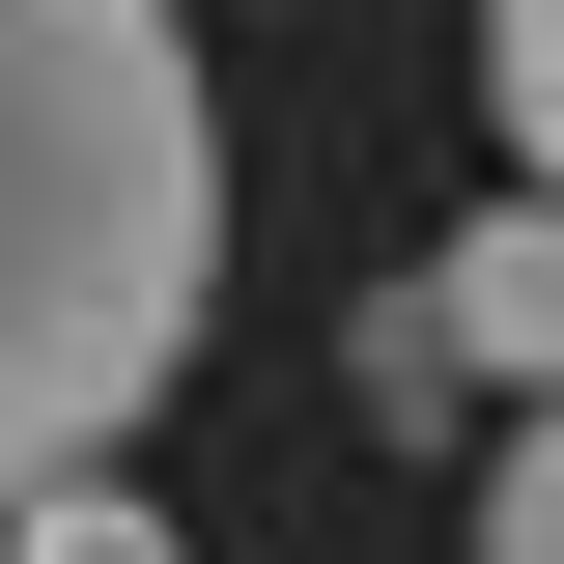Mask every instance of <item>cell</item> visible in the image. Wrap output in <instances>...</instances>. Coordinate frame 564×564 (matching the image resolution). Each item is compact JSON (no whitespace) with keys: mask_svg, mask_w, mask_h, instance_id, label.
Wrapping results in <instances>:
<instances>
[{"mask_svg":"<svg viewBox=\"0 0 564 564\" xmlns=\"http://www.w3.org/2000/svg\"><path fill=\"white\" fill-rule=\"evenodd\" d=\"M226 282V113L170 0H0V508L85 480Z\"/></svg>","mask_w":564,"mask_h":564,"instance_id":"1","label":"cell"},{"mask_svg":"<svg viewBox=\"0 0 564 564\" xmlns=\"http://www.w3.org/2000/svg\"><path fill=\"white\" fill-rule=\"evenodd\" d=\"M367 395H564V198H480L367 311Z\"/></svg>","mask_w":564,"mask_h":564,"instance_id":"2","label":"cell"},{"mask_svg":"<svg viewBox=\"0 0 564 564\" xmlns=\"http://www.w3.org/2000/svg\"><path fill=\"white\" fill-rule=\"evenodd\" d=\"M480 113H508V170L564 198V0H480Z\"/></svg>","mask_w":564,"mask_h":564,"instance_id":"3","label":"cell"},{"mask_svg":"<svg viewBox=\"0 0 564 564\" xmlns=\"http://www.w3.org/2000/svg\"><path fill=\"white\" fill-rule=\"evenodd\" d=\"M480 564H564V395H536V423L480 452Z\"/></svg>","mask_w":564,"mask_h":564,"instance_id":"4","label":"cell"},{"mask_svg":"<svg viewBox=\"0 0 564 564\" xmlns=\"http://www.w3.org/2000/svg\"><path fill=\"white\" fill-rule=\"evenodd\" d=\"M0 564H170V536H141L113 480H29V508H0Z\"/></svg>","mask_w":564,"mask_h":564,"instance_id":"5","label":"cell"}]
</instances>
